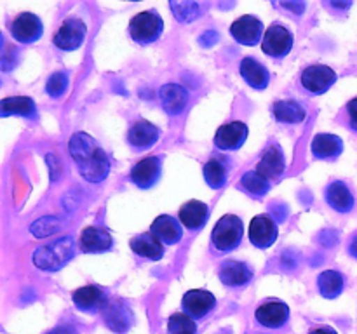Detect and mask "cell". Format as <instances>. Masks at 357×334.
Masks as SVG:
<instances>
[{
  "mask_svg": "<svg viewBox=\"0 0 357 334\" xmlns=\"http://www.w3.org/2000/svg\"><path fill=\"white\" fill-rule=\"evenodd\" d=\"M73 303L84 312L94 313L98 310H105L108 306L107 294L96 285H86L73 292Z\"/></svg>",
  "mask_w": 357,
  "mask_h": 334,
  "instance_id": "obj_16",
  "label": "cell"
},
{
  "mask_svg": "<svg viewBox=\"0 0 357 334\" xmlns=\"http://www.w3.org/2000/svg\"><path fill=\"white\" fill-rule=\"evenodd\" d=\"M230 33L239 44L243 45H257L264 33V24L255 16H243L236 19L230 26Z\"/></svg>",
  "mask_w": 357,
  "mask_h": 334,
  "instance_id": "obj_10",
  "label": "cell"
},
{
  "mask_svg": "<svg viewBox=\"0 0 357 334\" xmlns=\"http://www.w3.org/2000/svg\"><path fill=\"white\" fill-rule=\"evenodd\" d=\"M218 33L215 30H208L199 37V42H201L202 47H211V45H215L218 42Z\"/></svg>",
  "mask_w": 357,
  "mask_h": 334,
  "instance_id": "obj_37",
  "label": "cell"
},
{
  "mask_svg": "<svg viewBox=\"0 0 357 334\" xmlns=\"http://www.w3.org/2000/svg\"><path fill=\"white\" fill-rule=\"evenodd\" d=\"M241 75L255 89H265L271 80L268 70L253 58H244L241 61Z\"/></svg>",
  "mask_w": 357,
  "mask_h": 334,
  "instance_id": "obj_24",
  "label": "cell"
},
{
  "mask_svg": "<svg viewBox=\"0 0 357 334\" xmlns=\"http://www.w3.org/2000/svg\"><path fill=\"white\" fill-rule=\"evenodd\" d=\"M131 249L135 250L138 256L149 257V260H160L164 256L162 242L157 239L153 233H142V235L135 237L131 240Z\"/></svg>",
  "mask_w": 357,
  "mask_h": 334,
  "instance_id": "obj_26",
  "label": "cell"
},
{
  "mask_svg": "<svg viewBox=\"0 0 357 334\" xmlns=\"http://www.w3.org/2000/svg\"><path fill=\"white\" fill-rule=\"evenodd\" d=\"M317 287H319V292L324 298L333 299L344 291V277L338 271L326 270L317 277Z\"/></svg>",
  "mask_w": 357,
  "mask_h": 334,
  "instance_id": "obj_30",
  "label": "cell"
},
{
  "mask_svg": "<svg viewBox=\"0 0 357 334\" xmlns=\"http://www.w3.org/2000/svg\"><path fill=\"white\" fill-rule=\"evenodd\" d=\"M293 47V35L289 33L288 28L282 24L274 23L271 28L265 31L264 42H261V49L265 54L272 56V58H282L288 54Z\"/></svg>",
  "mask_w": 357,
  "mask_h": 334,
  "instance_id": "obj_6",
  "label": "cell"
},
{
  "mask_svg": "<svg viewBox=\"0 0 357 334\" xmlns=\"http://www.w3.org/2000/svg\"><path fill=\"white\" fill-rule=\"evenodd\" d=\"M258 322L271 329H279L288 322L289 308L286 303L282 301H267L261 306H258L257 313H255Z\"/></svg>",
  "mask_w": 357,
  "mask_h": 334,
  "instance_id": "obj_14",
  "label": "cell"
},
{
  "mask_svg": "<svg viewBox=\"0 0 357 334\" xmlns=\"http://www.w3.org/2000/svg\"><path fill=\"white\" fill-rule=\"evenodd\" d=\"M309 334H338L337 331L333 329V327H328V326H323V327H317V329L310 331Z\"/></svg>",
  "mask_w": 357,
  "mask_h": 334,
  "instance_id": "obj_41",
  "label": "cell"
},
{
  "mask_svg": "<svg viewBox=\"0 0 357 334\" xmlns=\"http://www.w3.org/2000/svg\"><path fill=\"white\" fill-rule=\"evenodd\" d=\"M169 7L174 17L181 23H188V21H194L195 17L201 16V6L195 2H171Z\"/></svg>",
  "mask_w": 357,
  "mask_h": 334,
  "instance_id": "obj_34",
  "label": "cell"
},
{
  "mask_svg": "<svg viewBox=\"0 0 357 334\" xmlns=\"http://www.w3.org/2000/svg\"><path fill=\"white\" fill-rule=\"evenodd\" d=\"M132 320H135V315H132L131 308L121 299L110 303L105 308V322L115 333H126L132 326Z\"/></svg>",
  "mask_w": 357,
  "mask_h": 334,
  "instance_id": "obj_15",
  "label": "cell"
},
{
  "mask_svg": "<svg viewBox=\"0 0 357 334\" xmlns=\"http://www.w3.org/2000/svg\"><path fill=\"white\" fill-rule=\"evenodd\" d=\"M80 247L84 253H105L112 247V237L105 228L87 226L80 233Z\"/></svg>",
  "mask_w": 357,
  "mask_h": 334,
  "instance_id": "obj_19",
  "label": "cell"
},
{
  "mask_svg": "<svg viewBox=\"0 0 357 334\" xmlns=\"http://www.w3.org/2000/svg\"><path fill=\"white\" fill-rule=\"evenodd\" d=\"M251 277H253L251 268L241 261H227L220 268V280L230 287H241V285L248 284Z\"/></svg>",
  "mask_w": 357,
  "mask_h": 334,
  "instance_id": "obj_21",
  "label": "cell"
},
{
  "mask_svg": "<svg viewBox=\"0 0 357 334\" xmlns=\"http://www.w3.org/2000/svg\"><path fill=\"white\" fill-rule=\"evenodd\" d=\"M59 228H61V225H59V219L52 218V216H45V218L37 219V221L30 226V232L33 233L37 239H42V237L52 235V233L58 232Z\"/></svg>",
  "mask_w": 357,
  "mask_h": 334,
  "instance_id": "obj_35",
  "label": "cell"
},
{
  "mask_svg": "<svg viewBox=\"0 0 357 334\" xmlns=\"http://www.w3.org/2000/svg\"><path fill=\"white\" fill-rule=\"evenodd\" d=\"M284 167H286L284 155H282L281 148L275 145H271L267 150H265L260 162H258L257 170L261 174V176L271 180V177L281 176V174L284 173Z\"/></svg>",
  "mask_w": 357,
  "mask_h": 334,
  "instance_id": "obj_22",
  "label": "cell"
},
{
  "mask_svg": "<svg viewBox=\"0 0 357 334\" xmlns=\"http://www.w3.org/2000/svg\"><path fill=\"white\" fill-rule=\"evenodd\" d=\"M248 138V125L244 122H230L216 131L215 145L220 150H237Z\"/></svg>",
  "mask_w": 357,
  "mask_h": 334,
  "instance_id": "obj_12",
  "label": "cell"
},
{
  "mask_svg": "<svg viewBox=\"0 0 357 334\" xmlns=\"http://www.w3.org/2000/svg\"><path fill=\"white\" fill-rule=\"evenodd\" d=\"M73 257V239L65 235L59 237L47 246L38 247L33 253L35 267L45 271H56L65 267Z\"/></svg>",
  "mask_w": 357,
  "mask_h": 334,
  "instance_id": "obj_2",
  "label": "cell"
},
{
  "mask_svg": "<svg viewBox=\"0 0 357 334\" xmlns=\"http://www.w3.org/2000/svg\"><path fill=\"white\" fill-rule=\"evenodd\" d=\"M272 113H274L275 120L286 122V124H298L305 118V110L296 101L289 100L275 101L272 106Z\"/></svg>",
  "mask_w": 357,
  "mask_h": 334,
  "instance_id": "obj_28",
  "label": "cell"
},
{
  "mask_svg": "<svg viewBox=\"0 0 357 334\" xmlns=\"http://www.w3.org/2000/svg\"><path fill=\"white\" fill-rule=\"evenodd\" d=\"M337 82V73L326 65H312L302 73V86L312 94H323Z\"/></svg>",
  "mask_w": 357,
  "mask_h": 334,
  "instance_id": "obj_7",
  "label": "cell"
},
{
  "mask_svg": "<svg viewBox=\"0 0 357 334\" xmlns=\"http://www.w3.org/2000/svg\"><path fill=\"white\" fill-rule=\"evenodd\" d=\"M197 326L187 313H173L167 320V334H195Z\"/></svg>",
  "mask_w": 357,
  "mask_h": 334,
  "instance_id": "obj_32",
  "label": "cell"
},
{
  "mask_svg": "<svg viewBox=\"0 0 357 334\" xmlns=\"http://www.w3.org/2000/svg\"><path fill=\"white\" fill-rule=\"evenodd\" d=\"M42 31H44L42 21L31 13L20 14L13 21V24H10V33H13V37L17 42H23V44H31V42L38 40L42 37Z\"/></svg>",
  "mask_w": 357,
  "mask_h": 334,
  "instance_id": "obj_9",
  "label": "cell"
},
{
  "mask_svg": "<svg viewBox=\"0 0 357 334\" xmlns=\"http://www.w3.org/2000/svg\"><path fill=\"white\" fill-rule=\"evenodd\" d=\"M160 103L169 115H178L188 103V93L180 84H166L160 87Z\"/></svg>",
  "mask_w": 357,
  "mask_h": 334,
  "instance_id": "obj_17",
  "label": "cell"
},
{
  "mask_svg": "<svg viewBox=\"0 0 357 334\" xmlns=\"http://www.w3.org/2000/svg\"><path fill=\"white\" fill-rule=\"evenodd\" d=\"M47 334H77V333H75V329L70 326H58L56 329L49 331Z\"/></svg>",
  "mask_w": 357,
  "mask_h": 334,
  "instance_id": "obj_40",
  "label": "cell"
},
{
  "mask_svg": "<svg viewBox=\"0 0 357 334\" xmlns=\"http://www.w3.org/2000/svg\"><path fill=\"white\" fill-rule=\"evenodd\" d=\"M278 239V226L268 214H258L250 223V240L253 246L267 249Z\"/></svg>",
  "mask_w": 357,
  "mask_h": 334,
  "instance_id": "obj_8",
  "label": "cell"
},
{
  "mask_svg": "<svg viewBox=\"0 0 357 334\" xmlns=\"http://www.w3.org/2000/svg\"><path fill=\"white\" fill-rule=\"evenodd\" d=\"M164 28V21L155 10L139 13L129 21V33L132 40L138 44H152L160 37Z\"/></svg>",
  "mask_w": 357,
  "mask_h": 334,
  "instance_id": "obj_4",
  "label": "cell"
},
{
  "mask_svg": "<svg viewBox=\"0 0 357 334\" xmlns=\"http://www.w3.org/2000/svg\"><path fill=\"white\" fill-rule=\"evenodd\" d=\"M160 170H162V166H160L159 157H146V159L139 160L132 167L131 180L136 186L146 190V188H152L159 181Z\"/></svg>",
  "mask_w": 357,
  "mask_h": 334,
  "instance_id": "obj_11",
  "label": "cell"
},
{
  "mask_svg": "<svg viewBox=\"0 0 357 334\" xmlns=\"http://www.w3.org/2000/svg\"><path fill=\"white\" fill-rule=\"evenodd\" d=\"M282 7L293 10V13L298 14V16H300V14H303V10H305V3H303V2H298V3H296V2H293V3L291 2H282Z\"/></svg>",
  "mask_w": 357,
  "mask_h": 334,
  "instance_id": "obj_39",
  "label": "cell"
},
{
  "mask_svg": "<svg viewBox=\"0 0 357 334\" xmlns=\"http://www.w3.org/2000/svg\"><path fill=\"white\" fill-rule=\"evenodd\" d=\"M243 221L234 214H225L218 219L211 233L213 246L222 253L236 249L243 239Z\"/></svg>",
  "mask_w": 357,
  "mask_h": 334,
  "instance_id": "obj_3",
  "label": "cell"
},
{
  "mask_svg": "<svg viewBox=\"0 0 357 334\" xmlns=\"http://www.w3.org/2000/svg\"><path fill=\"white\" fill-rule=\"evenodd\" d=\"M150 233H153L160 242L167 244V246H173V244L180 242L181 237H183L180 223H178L173 216L167 214L155 218V221L150 226Z\"/></svg>",
  "mask_w": 357,
  "mask_h": 334,
  "instance_id": "obj_18",
  "label": "cell"
},
{
  "mask_svg": "<svg viewBox=\"0 0 357 334\" xmlns=\"http://www.w3.org/2000/svg\"><path fill=\"white\" fill-rule=\"evenodd\" d=\"M159 129L153 124H150L149 120H138L131 125L128 132V139L135 148H150L152 145H155L157 139H159Z\"/></svg>",
  "mask_w": 357,
  "mask_h": 334,
  "instance_id": "obj_20",
  "label": "cell"
},
{
  "mask_svg": "<svg viewBox=\"0 0 357 334\" xmlns=\"http://www.w3.org/2000/svg\"><path fill=\"white\" fill-rule=\"evenodd\" d=\"M331 6L338 7V9H347V7H351V2H344V3H340V2H331Z\"/></svg>",
  "mask_w": 357,
  "mask_h": 334,
  "instance_id": "obj_43",
  "label": "cell"
},
{
  "mask_svg": "<svg viewBox=\"0 0 357 334\" xmlns=\"http://www.w3.org/2000/svg\"><path fill=\"white\" fill-rule=\"evenodd\" d=\"M326 200L338 212H349L354 207V195L342 181H333L326 188Z\"/></svg>",
  "mask_w": 357,
  "mask_h": 334,
  "instance_id": "obj_25",
  "label": "cell"
},
{
  "mask_svg": "<svg viewBox=\"0 0 357 334\" xmlns=\"http://www.w3.org/2000/svg\"><path fill=\"white\" fill-rule=\"evenodd\" d=\"M66 87H68V77H66V73L56 72L49 77L45 89H47V93L51 94L52 97H59L65 93Z\"/></svg>",
  "mask_w": 357,
  "mask_h": 334,
  "instance_id": "obj_36",
  "label": "cell"
},
{
  "mask_svg": "<svg viewBox=\"0 0 357 334\" xmlns=\"http://www.w3.org/2000/svg\"><path fill=\"white\" fill-rule=\"evenodd\" d=\"M204 177L209 186L215 188V190H220L227 181L225 164L220 159H209L204 166Z\"/></svg>",
  "mask_w": 357,
  "mask_h": 334,
  "instance_id": "obj_31",
  "label": "cell"
},
{
  "mask_svg": "<svg viewBox=\"0 0 357 334\" xmlns=\"http://www.w3.org/2000/svg\"><path fill=\"white\" fill-rule=\"evenodd\" d=\"M220 334H223V333H220Z\"/></svg>",
  "mask_w": 357,
  "mask_h": 334,
  "instance_id": "obj_44",
  "label": "cell"
},
{
  "mask_svg": "<svg viewBox=\"0 0 357 334\" xmlns=\"http://www.w3.org/2000/svg\"><path fill=\"white\" fill-rule=\"evenodd\" d=\"M349 118H351V125L354 131H357V97H354L352 101H349Z\"/></svg>",
  "mask_w": 357,
  "mask_h": 334,
  "instance_id": "obj_38",
  "label": "cell"
},
{
  "mask_svg": "<svg viewBox=\"0 0 357 334\" xmlns=\"http://www.w3.org/2000/svg\"><path fill=\"white\" fill-rule=\"evenodd\" d=\"M0 113L2 117H9V115H21V117H35V103L30 97L16 96V97H6L0 103Z\"/></svg>",
  "mask_w": 357,
  "mask_h": 334,
  "instance_id": "obj_29",
  "label": "cell"
},
{
  "mask_svg": "<svg viewBox=\"0 0 357 334\" xmlns=\"http://www.w3.org/2000/svg\"><path fill=\"white\" fill-rule=\"evenodd\" d=\"M344 150V143L335 134H317L312 141V152L317 159H333Z\"/></svg>",
  "mask_w": 357,
  "mask_h": 334,
  "instance_id": "obj_27",
  "label": "cell"
},
{
  "mask_svg": "<svg viewBox=\"0 0 357 334\" xmlns=\"http://www.w3.org/2000/svg\"><path fill=\"white\" fill-rule=\"evenodd\" d=\"M216 305V298L209 291L204 289H192L185 292L183 296V308L194 319H201L206 313L211 312Z\"/></svg>",
  "mask_w": 357,
  "mask_h": 334,
  "instance_id": "obj_13",
  "label": "cell"
},
{
  "mask_svg": "<svg viewBox=\"0 0 357 334\" xmlns=\"http://www.w3.org/2000/svg\"><path fill=\"white\" fill-rule=\"evenodd\" d=\"M68 150L79 166L80 176L89 183H100L110 173V160L101 146L87 132H75L70 138Z\"/></svg>",
  "mask_w": 357,
  "mask_h": 334,
  "instance_id": "obj_1",
  "label": "cell"
},
{
  "mask_svg": "<svg viewBox=\"0 0 357 334\" xmlns=\"http://www.w3.org/2000/svg\"><path fill=\"white\" fill-rule=\"evenodd\" d=\"M349 253L352 254V256L356 257L357 260V233L354 237H352V240H351V246H349Z\"/></svg>",
  "mask_w": 357,
  "mask_h": 334,
  "instance_id": "obj_42",
  "label": "cell"
},
{
  "mask_svg": "<svg viewBox=\"0 0 357 334\" xmlns=\"http://www.w3.org/2000/svg\"><path fill=\"white\" fill-rule=\"evenodd\" d=\"M208 214H209V209L204 202L188 200L187 204L181 205L180 221L183 223L187 228L199 230L204 226L206 221H208Z\"/></svg>",
  "mask_w": 357,
  "mask_h": 334,
  "instance_id": "obj_23",
  "label": "cell"
},
{
  "mask_svg": "<svg viewBox=\"0 0 357 334\" xmlns=\"http://www.w3.org/2000/svg\"><path fill=\"white\" fill-rule=\"evenodd\" d=\"M86 31L87 30L84 21L77 19V17H70L56 31L52 42L61 51H75V49H79L82 45L84 38H86Z\"/></svg>",
  "mask_w": 357,
  "mask_h": 334,
  "instance_id": "obj_5",
  "label": "cell"
},
{
  "mask_svg": "<svg viewBox=\"0 0 357 334\" xmlns=\"http://www.w3.org/2000/svg\"><path fill=\"white\" fill-rule=\"evenodd\" d=\"M241 183H243L244 190H248L250 193L257 195V197L265 195L268 191V188H271L267 177L261 176L258 170H250V173L244 174L243 180H241Z\"/></svg>",
  "mask_w": 357,
  "mask_h": 334,
  "instance_id": "obj_33",
  "label": "cell"
}]
</instances>
